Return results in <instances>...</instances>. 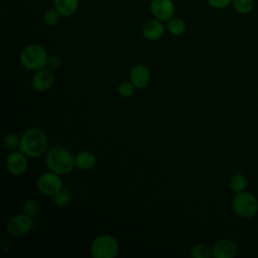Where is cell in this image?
Returning a JSON list of instances; mask_svg holds the SVG:
<instances>
[{
  "mask_svg": "<svg viewBox=\"0 0 258 258\" xmlns=\"http://www.w3.org/2000/svg\"><path fill=\"white\" fill-rule=\"evenodd\" d=\"M47 136L39 127H29L20 136L19 150L27 157L37 158L47 151Z\"/></svg>",
  "mask_w": 258,
  "mask_h": 258,
  "instance_id": "6da1fadb",
  "label": "cell"
},
{
  "mask_svg": "<svg viewBox=\"0 0 258 258\" xmlns=\"http://www.w3.org/2000/svg\"><path fill=\"white\" fill-rule=\"evenodd\" d=\"M45 165L59 175L68 174L76 167L75 155L61 145L51 146L45 153Z\"/></svg>",
  "mask_w": 258,
  "mask_h": 258,
  "instance_id": "7a4b0ae2",
  "label": "cell"
},
{
  "mask_svg": "<svg viewBox=\"0 0 258 258\" xmlns=\"http://www.w3.org/2000/svg\"><path fill=\"white\" fill-rule=\"evenodd\" d=\"M49 55L47 50L38 43H31L26 45L20 52V64L28 70L36 72L40 69L47 68Z\"/></svg>",
  "mask_w": 258,
  "mask_h": 258,
  "instance_id": "3957f363",
  "label": "cell"
},
{
  "mask_svg": "<svg viewBox=\"0 0 258 258\" xmlns=\"http://www.w3.org/2000/svg\"><path fill=\"white\" fill-rule=\"evenodd\" d=\"M118 240L110 234H101L91 243L90 253L93 258H115L119 254Z\"/></svg>",
  "mask_w": 258,
  "mask_h": 258,
  "instance_id": "277c9868",
  "label": "cell"
},
{
  "mask_svg": "<svg viewBox=\"0 0 258 258\" xmlns=\"http://www.w3.org/2000/svg\"><path fill=\"white\" fill-rule=\"evenodd\" d=\"M232 208L239 217L250 219L258 213V200L247 190L236 192L232 200Z\"/></svg>",
  "mask_w": 258,
  "mask_h": 258,
  "instance_id": "5b68a950",
  "label": "cell"
},
{
  "mask_svg": "<svg viewBox=\"0 0 258 258\" xmlns=\"http://www.w3.org/2000/svg\"><path fill=\"white\" fill-rule=\"evenodd\" d=\"M36 187L43 196L52 198L63 187L62 179L59 174L48 170L38 176L36 180Z\"/></svg>",
  "mask_w": 258,
  "mask_h": 258,
  "instance_id": "8992f818",
  "label": "cell"
},
{
  "mask_svg": "<svg viewBox=\"0 0 258 258\" xmlns=\"http://www.w3.org/2000/svg\"><path fill=\"white\" fill-rule=\"evenodd\" d=\"M33 227L32 218L25 213L12 216L6 223V232L9 236L20 238L27 235Z\"/></svg>",
  "mask_w": 258,
  "mask_h": 258,
  "instance_id": "52a82bcc",
  "label": "cell"
},
{
  "mask_svg": "<svg viewBox=\"0 0 258 258\" xmlns=\"http://www.w3.org/2000/svg\"><path fill=\"white\" fill-rule=\"evenodd\" d=\"M149 10L155 19L167 22L174 16L175 6L172 0H151Z\"/></svg>",
  "mask_w": 258,
  "mask_h": 258,
  "instance_id": "ba28073f",
  "label": "cell"
},
{
  "mask_svg": "<svg viewBox=\"0 0 258 258\" xmlns=\"http://www.w3.org/2000/svg\"><path fill=\"white\" fill-rule=\"evenodd\" d=\"M6 169L7 171L15 176L22 175L28 166L27 156L20 150L11 151L6 157Z\"/></svg>",
  "mask_w": 258,
  "mask_h": 258,
  "instance_id": "9c48e42d",
  "label": "cell"
},
{
  "mask_svg": "<svg viewBox=\"0 0 258 258\" xmlns=\"http://www.w3.org/2000/svg\"><path fill=\"white\" fill-rule=\"evenodd\" d=\"M54 83V75L52 70L48 68L40 69L34 72L31 78V86L34 91L38 93H44L51 89Z\"/></svg>",
  "mask_w": 258,
  "mask_h": 258,
  "instance_id": "30bf717a",
  "label": "cell"
},
{
  "mask_svg": "<svg viewBox=\"0 0 258 258\" xmlns=\"http://www.w3.org/2000/svg\"><path fill=\"white\" fill-rule=\"evenodd\" d=\"M237 252V245L230 239H220L212 246V257L214 258H234Z\"/></svg>",
  "mask_w": 258,
  "mask_h": 258,
  "instance_id": "8fae6325",
  "label": "cell"
},
{
  "mask_svg": "<svg viewBox=\"0 0 258 258\" xmlns=\"http://www.w3.org/2000/svg\"><path fill=\"white\" fill-rule=\"evenodd\" d=\"M129 80L136 89H144L150 82V71L145 64L137 63L131 68Z\"/></svg>",
  "mask_w": 258,
  "mask_h": 258,
  "instance_id": "7c38bea8",
  "label": "cell"
},
{
  "mask_svg": "<svg viewBox=\"0 0 258 258\" xmlns=\"http://www.w3.org/2000/svg\"><path fill=\"white\" fill-rule=\"evenodd\" d=\"M164 31L165 27L162 21L155 18L146 21L141 28L143 37L149 41H155L160 39L163 36Z\"/></svg>",
  "mask_w": 258,
  "mask_h": 258,
  "instance_id": "4fadbf2b",
  "label": "cell"
},
{
  "mask_svg": "<svg viewBox=\"0 0 258 258\" xmlns=\"http://www.w3.org/2000/svg\"><path fill=\"white\" fill-rule=\"evenodd\" d=\"M75 164L81 170H91L97 164V157L92 151L82 150L75 155Z\"/></svg>",
  "mask_w": 258,
  "mask_h": 258,
  "instance_id": "5bb4252c",
  "label": "cell"
},
{
  "mask_svg": "<svg viewBox=\"0 0 258 258\" xmlns=\"http://www.w3.org/2000/svg\"><path fill=\"white\" fill-rule=\"evenodd\" d=\"M54 9L62 17L74 15L79 8V0H52Z\"/></svg>",
  "mask_w": 258,
  "mask_h": 258,
  "instance_id": "9a60e30c",
  "label": "cell"
},
{
  "mask_svg": "<svg viewBox=\"0 0 258 258\" xmlns=\"http://www.w3.org/2000/svg\"><path fill=\"white\" fill-rule=\"evenodd\" d=\"M229 186L234 192H240L246 190L248 186V179L245 174L241 172L234 173L229 180Z\"/></svg>",
  "mask_w": 258,
  "mask_h": 258,
  "instance_id": "2e32d148",
  "label": "cell"
},
{
  "mask_svg": "<svg viewBox=\"0 0 258 258\" xmlns=\"http://www.w3.org/2000/svg\"><path fill=\"white\" fill-rule=\"evenodd\" d=\"M166 28L169 31V33H171L174 36H178L184 33L185 29H186V25L185 22L178 17H172L170 20L167 21L166 24Z\"/></svg>",
  "mask_w": 258,
  "mask_h": 258,
  "instance_id": "e0dca14e",
  "label": "cell"
},
{
  "mask_svg": "<svg viewBox=\"0 0 258 258\" xmlns=\"http://www.w3.org/2000/svg\"><path fill=\"white\" fill-rule=\"evenodd\" d=\"M189 256L192 258H210L212 256V248L207 244L198 243L190 248Z\"/></svg>",
  "mask_w": 258,
  "mask_h": 258,
  "instance_id": "ac0fdd59",
  "label": "cell"
},
{
  "mask_svg": "<svg viewBox=\"0 0 258 258\" xmlns=\"http://www.w3.org/2000/svg\"><path fill=\"white\" fill-rule=\"evenodd\" d=\"M72 199V194L68 188H61L56 195L52 197V204L57 208L67 207Z\"/></svg>",
  "mask_w": 258,
  "mask_h": 258,
  "instance_id": "d6986e66",
  "label": "cell"
},
{
  "mask_svg": "<svg viewBox=\"0 0 258 258\" xmlns=\"http://www.w3.org/2000/svg\"><path fill=\"white\" fill-rule=\"evenodd\" d=\"M234 9L240 14H249L254 9V0H233Z\"/></svg>",
  "mask_w": 258,
  "mask_h": 258,
  "instance_id": "ffe728a7",
  "label": "cell"
},
{
  "mask_svg": "<svg viewBox=\"0 0 258 258\" xmlns=\"http://www.w3.org/2000/svg\"><path fill=\"white\" fill-rule=\"evenodd\" d=\"M20 144V136H18L15 133H7L3 137V145L4 148L10 151L16 150V148H19Z\"/></svg>",
  "mask_w": 258,
  "mask_h": 258,
  "instance_id": "44dd1931",
  "label": "cell"
},
{
  "mask_svg": "<svg viewBox=\"0 0 258 258\" xmlns=\"http://www.w3.org/2000/svg\"><path fill=\"white\" fill-rule=\"evenodd\" d=\"M22 210H23V213L30 216L31 218H34L35 216L38 215V213L40 211V206L36 200L29 199V200L25 201V203L23 204Z\"/></svg>",
  "mask_w": 258,
  "mask_h": 258,
  "instance_id": "7402d4cb",
  "label": "cell"
},
{
  "mask_svg": "<svg viewBox=\"0 0 258 258\" xmlns=\"http://www.w3.org/2000/svg\"><path fill=\"white\" fill-rule=\"evenodd\" d=\"M60 18V14L53 8V9H48L43 13L42 20L46 26L52 27L58 24Z\"/></svg>",
  "mask_w": 258,
  "mask_h": 258,
  "instance_id": "603a6c76",
  "label": "cell"
},
{
  "mask_svg": "<svg viewBox=\"0 0 258 258\" xmlns=\"http://www.w3.org/2000/svg\"><path fill=\"white\" fill-rule=\"evenodd\" d=\"M135 86L131 83V81H123L121 82L119 85H118V88H117V91H118V94L123 97V98H130L134 95L135 93Z\"/></svg>",
  "mask_w": 258,
  "mask_h": 258,
  "instance_id": "cb8c5ba5",
  "label": "cell"
},
{
  "mask_svg": "<svg viewBox=\"0 0 258 258\" xmlns=\"http://www.w3.org/2000/svg\"><path fill=\"white\" fill-rule=\"evenodd\" d=\"M207 3L215 9H224L232 4L233 0H206Z\"/></svg>",
  "mask_w": 258,
  "mask_h": 258,
  "instance_id": "d4e9b609",
  "label": "cell"
},
{
  "mask_svg": "<svg viewBox=\"0 0 258 258\" xmlns=\"http://www.w3.org/2000/svg\"><path fill=\"white\" fill-rule=\"evenodd\" d=\"M59 64H60V60L57 56H49V59H48V64H47V68L50 69V70H56L59 68Z\"/></svg>",
  "mask_w": 258,
  "mask_h": 258,
  "instance_id": "484cf974",
  "label": "cell"
}]
</instances>
